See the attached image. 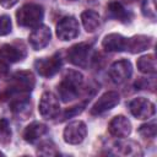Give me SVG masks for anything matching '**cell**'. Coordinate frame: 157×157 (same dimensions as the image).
I'll return each mask as SVG.
<instances>
[{
	"instance_id": "1",
	"label": "cell",
	"mask_w": 157,
	"mask_h": 157,
	"mask_svg": "<svg viewBox=\"0 0 157 157\" xmlns=\"http://www.w3.org/2000/svg\"><path fill=\"white\" fill-rule=\"evenodd\" d=\"M82 81L83 76L78 71L70 70L64 75L61 82L58 86L59 97L63 99V102H69L76 98V96L78 94V90L82 85Z\"/></svg>"
},
{
	"instance_id": "2",
	"label": "cell",
	"mask_w": 157,
	"mask_h": 157,
	"mask_svg": "<svg viewBox=\"0 0 157 157\" xmlns=\"http://www.w3.org/2000/svg\"><path fill=\"white\" fill-rule=\"evenodd\" d=\"M44 17V10L38 4H26L16 12L17 23L22 27H36Z\"/></svg>"
},
{
	"instance_id": "3",
	"label": "cell",
	"mask_w": 157,
	"mask_h": 157,
	"mask_svg": "<svg viewBox=\"0 0 157 157\" xmlns=\"http://www.w3.org/2000/svg\"><path fill=\"white\" fill-rule=\"evenodd\" d=\"M36 83L34 76L31 71H18L13 74L11 77V85H10V91L15 93H28L33 90Z\"/></svg>"
},
{
	"instance_id": "4",
	"label": "cell",
	"mask_w": 157,
	"mask_h": 157,
	"mask_svg": "<svg viewBox=\"0 0 157 157\" xmlns=\"http://www.w3.org/2000/svg\"><path fill=\"white\" fill-rule=\"evenodd\" d=\"M34 67L37 72L43 77H52L54 76L61 67V58L59 53L49 58H40L34 61Z\"/></svg>"
},
{
	"instance_id": "5",
	"label": "cell",
	"mask_w": 157,
	"mask_h": 157,
	"mask_svg": "<svg viewBox=\"0 0 157 157\" xmlns=\"http://www.w3.org/2000/svg\"><path fill=\"white\" fill-rule=\"evenodd\" d=\"M129 110L136 119H148L155 115V104L144 97L134 98L129 102Z\"/></svg>"
},
{
	"instance_id": "6",
	"label": "cell",
	"mask_w": 157,
	"mask_h": 157,
	"mask_svg": "<svg viewBox=\"0 0 157 157\" xmlns=\"http://www.w3.org/2000/svg\"><path fill=\"white\" fill-rule=\"evenodd\" d=\"M87 134V126L82 120H74L69 123L64 129V140L70 145L81 144Z\"/></svg>"
},
{
	"instance_id": "7",
	"label": "cell",
	"mask_w": 157,
	"mask_h": 157,
	"mask_svg": "<svg viewBox=\"0 0 157 157\" xmlns=\"http://www.w3.org/2000/svg\"><path fill=\"white\" fill-rule=\"evenodd\" d=\"M78 22L72 16L63 17L56 25V36L61 40H71L78 36Z\"/></svg>"
},
{
	"instance_id": "8",
	"label": "cell",
	"mask_w": 157,
	"mask_h": 157,
	"mask_svg": "<svg viewBox=\"0 0 157 157\" xmlns=\"http://www.w3.org/2000/svg\"><path fill=\"white\" fill-rule=\"evenodd\" d=\"M39 113L45 119H54L58 117L60 105L59 99L53 92H44L39 101Z\"/></svg>"
},
{
	"instance_id": "9",
	"label": "cell",
	"mask_w": 157,
	"mask_h": 157,
	"mask_svg": "<svg viewBox=\"0 0 157 157\" xmlns=\"http://www.w3.org/2000/svg\"><path fill=\"white\" fill-rule=\"evenodd\" d=\"M90 52H91L90 44H87V43L75 44L67 50V60L76 66L86 67L88 65Z\"/></svg>"
},
{
	"instance_id": "10",
	"label": "cell",
	"mask_w": 157,
	"mask_h": 157,
	"mask_svg": "<svg viewBox=\"0 0 157 157\" xmlns=\"http://www.w3.org/2000/svg\"><path fill=\"white\" fill-rule=\"evenodd\" d=\"M50 37H52V33L49 27L44 25H38L29 33L28 42L34 50H40L48 45V43L50 42Z\"/></svg>"
},
{
	"instance_id": "11",
	"label": "cell",
	"mask_w": 157,
	"mask_h": 157,
	"mask_svg": "<svg viewBox=\"0 0 157 157\" xmlns=\"http://www.w3.org/2000/svg\"><path fill=\"white\" fill-rule=\"evenodd\" d=\"M131 72H132L131 63L126 59L118 60L113 63L109 67V76L115 83H123L126 80H129V77L131 76Z\"/></svg>"
},
{
	"instance_id": "12",
	"label": "cell",
	"mask_w": 157,
	"mask_h": 157,
	"mask_svg": "<svg viewBox=\"0 0 157 157\" xmlns=\"http://www.w3.org/2000/svg\"><path fill=\"white\" fill-rule=\"evenodd\" d=\"M120 101V97L118 94V92L115 91H108L105 93H103L98 99L97 102L92 105L91 108V114L93 115H98V114H102L112 108H114Z\"/></svg>"
},
{
	"instance_id": "13",
	"label": "cell",
	"mask_w": 157,
	"mask_h": 157,
	"mask_svg": "<svg viewBox=\"0 0 157 157\" xmlns=\"http://www.w3.org/2000/svg\"><path fill=\"white\" fill-rule=\"evenodd\" d=\"M108 130L113 136L124 139L129 136V134L131 132V123L124 115H117L110 120Z\"/></svg>"
},
{
	"instance_id": "14",
	"label": "cell",
	"mask_w": 157,
	"mask_h": 157,
	"mask_svg": "<svg viewBox=\"0 0 157 157\" xmlns=\"http://www.w3.org/2000/svg\"><path fill=\"white\" fill-rule=\"evenodd\" d=\"M26 53L23 49H20L12 44H2L0 47V64L4 66H7L10 64H13L22 58H25Z\"/></svg>"
},
{
	"instance_id": "15",
	"label": "cell",
	"mask_w": 157,
	"mask_h": 157,
	"mask_svg": "<svg viewBox=\"0 0 157 157\" xmlns=\"http://www.w3.org/2000/svg\"><path fill=\"white\" fill-rule=\"evenodd\" d=\"M102 47L107 52H123L126 49V38L118 33H109L103 38Z\"/></svg>"
},
{
	"instance_id": "16",
	"label": "cell",
	"mask_w": 157,
	"mask_h": 157,
	"mask_svg": "<svg viewBox=\"0 0 157 157\" xmlns=\"http://www.w3.org/2000/svg\"><path fill=\"white\" fill-rule=\"evenodd\" d=\"M48 132V126L39 121H33L26 126L23 131V139L27 142H34Z\"/></svg>"
},
{
	"instance_id": "17",
	"label": "cell",
	"mask_w": 157,
	"mask_h": 157,
	"mask_svg": "<svg viewBox=\"0 0 157 157\" xmlns=\"http://www.w3.org/2000/svg\"><path fill=\"white\" fill-rule=\"evenodd\" d=\"M152 38L144 36V34H139V36H134L131 38H126V49L130 53H140L145 49H147L151 45Z\"/></svg>"
},
{
	"instance_id": "18",
	"label": "cell",
	"mask_w": 157,
	"mask_h": 157,
	"mask_svg": "<svg viewBox=\"0 0 157 157\" xmlns=\"http://www.w3.org/2000/svg\"><path fill=\"white\" fill-rule=\"evenodd\" d=\"M114 148L123 156H141L142 151L140 145L132 140H120L114 144Z\"/></svg>"
},
{
	"instance_id": "19",
	"label": "cell",
	"mask_w": 157,
	"mask_h": 157,
	"mask_svg": "<svg viewBox=\"0 0 157 157\" xmlns=\"http://www.w3.org/2000/svg\"><path fill=\"white\" fill-rule=\"evenodd\" d=\"M107 12L112 18H115L120 22H129L130 13L125 10V7L119 1H110L107 6Z\"/></svg>"
},
{
	"instance_id": "20",
	"label": "cell",
	"mask_w": 157,
	"mask_h": 157,
	"mask_svg": "<svg viewBox=\"0 0 157 157\" xmlns=\"http://www.w3.org/2000/svg\"><path fill=\"white\" fill-rule=\"evenodd\" d=\"M81 21L83 25V28L87 32H94L99 25H101V18L99 15L93 11V10H86L81 13Z\"/></svg>"
},
{
	"instance_id": "21",
	"label": "cell",
	"mask_w": 157,
	"mask_h": 157,
	"mask_svg": "<svg viewBox=\"0 0 157 157\" xmlns=\"http://www.w3.org/2000/svg\"><path fill=\"white\" fill-rule=\"evenodd\" d=\"M136 65L137 69L144 74H152V75L156 74L157 66H156V58L153 54H148L139 58Z\"/></svg>"
},
{
	"instance_id": "22",
	"label": "cell",
	"mask_w": 157,
	"mask_h": 157,
	"mask_svg": "<svg viewBox=\"0 0 157 157\" xmlns=\"http://www.w3.org/2000/svg\"><path fill=\"white\" fill-rule=\"evenodd\" d=\"M11 109L15 114L20 115V117H26L29 112H31V104L29 101L23 98V99H17L13 101L11 104Z\"/></svg>"
},
{
	"instance_id": "23",
	"label": "cell",
	"mask_w": 157,
	"mask_h": 157,
	"mask_svg": "<svg viewBox=\"0 0 157 157\" xmlns=\"http://www.w3.org/2000/svg\"><path fill=\"white\" fill-rule=\"evenodd\" d=\"M37 153L40 156H58L59 151L56 150L53 141L47 140V141H43L39 144V146L37 148Z\"/></svg>"
},
{
	"instance_id": "24",
	"label": "cell",
	"mask_w": 157,
	"mask_h": 157,
	"mask_svg": "<svg viewBox=\"0 0 157 157\" xmlns=\"http://www.w3.org/2000/svg\"><path fill=\"white\" fill-rule=\"evenodd\" d=\"M156 131H157V128H156V123L155 121H151V123H147V124H142L139 128V134L145 139H153L156 136Z\"/></svg>"
},
{
	"instance_id": "25",
	"label": "cell",
	"mask_w": 157,
	"mask_h": 157,
	"mask_svg": "<svg viewBox=\"0 0 157 157\" xmlns=\"http://www.w3.org/2000/svg\"><path fill=\"white\" fill-rule=\"evenodd\" d=\"M142 12L146 17L155 20L156 18V0H144L142 1Z\"/></svg>"
},
{
	"instance_id": "26",
	"label": "cell",
	"mask_w": 157,
	"mask_h": 157,
	"mask_svg": "<svg viewBox=\"0 0 157 157\" xmlns=\"http://www.w3.org/2000/svg\"><path fill=\"white\" fill-rule=\"evenodd\" d=\"M11 139V129L10 124L6 119H0V141L1 142H7Z\"/></svg>"
},
{
	"instance_id": "27",
	"label": "cell",
	"mask_w": 157,
	"mask_h": 157,
	"mask_svg": "<svg viewBox=\"0 0 157 157\" xmlns=\"http://www.w3.org/2000/svg\"><path fill=\"white\" fill-rule=\"evenodd\" d=\"M11 18L9 15L0 16V36H6L11 32Z\"/></svg>"
},
{
	"instance_id": "28",
	"label": "cell",
	"mask_w": 157,
	"mask_h": 157,
	"mask_svg": "<svg viewBox=\"0 0 157 157\" xmlns=\"http://www.w3.org/2000/svg\"><path fill=\"white\" fill-rule=\"evenodd\" d=\"M83 107H85V103L81 104V105H75V107H71L69 108L65 113H64V118H67V117H72V115H76L78 113H81L83 110Z\"/></svg>"
},
{
	"instance_id": "29",
	"label": "cell",
	"mask_w": 157,
	"mask_h": 157,
	"mask_svg": "<svg viewBox=\"0 0 157 157\" xmlns=\"http://www.w3.org/2000/svg\"><path fill=\"white\" fill-rule=\"evenodd\" d=\"M17 1L18 0H0V4H1V6L9 9V7H12L13 5H16Z\"/></svg>"
},
{
	"instance_id": "30",
	"label": "cell",
	"mask_w": 157,
	"mask_h": 157,
	"mask_svg": "<svg viewBox=\"0 0 157 157\" xmlns=\"http://www.w3.org/2000/svg\"><path fill=\"white\" fill-rule=\"evenodd\" d=\"M0 156H4V153H2V152H1V151H0Z\"/></svg>"
},
{
	"instance_id": "31",
	"label": "cell",
	"mask_w": 157,
	"mask_h": 157,
	"mask_svg": "<svg viewBox=\"0 0 157 157\" xmlns=\"http://www.w3.org/2000/svg\"><path fill=\"white\" fill-rule=\"evenodd\" d=\"M130 1H134V0H130Z\"/></svg>"
}]
</instances>
